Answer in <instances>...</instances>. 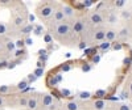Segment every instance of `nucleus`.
Returning a JSON list of instances; mask_svg holds the SVG:
<instances>
[{
	"label": "nucleus",
	"instance_id": "1",
	"mask_svg": "<svg viewBox=\"0 0 132 110\" xmlns=\"http://www.w3.org/2000/svg\"><path fill=\"white\" fill-rule=\"evenodd\" d=\"M71 36H73V28H71L70 21L54 24V38L66 42Z\"/></svg>",
	"mask_w": 132,
	"mask_h": 110
},
{
	"label": "nucleus",
	"instance_id": "2",
	"mask_svg": "<svg viewBox=\"0 0 132 110\" xmlns=\"http://www.w3.org/2000/svg\"><path fill=\"white\" fill-rule=\"evenodd\" d=\"M87 107L86 110H108L110 109V104L103 100V98H96L94 101H90L87 104Z\"/></svg>",
	"mask_w": 132,
	"mask_h": 110
},
{
	"label": "nucleus",
	"instance_id": "3",
	"mask_svg": "<svg viewBox=\"0 0 132 110\" xmlns=\"http://www.w3.org/2000/svg\"><path fill=\"white\" fill-rule=\"evenodd\" d=\"M71 28H73V33L74 34H82L86 31L87 26H86V20L83 18H74V21L71 23Z\"/></svg>",
	"mask_w": 132,
	"mask_h": 110
},
{
	"label": "nucleus",
	"instance_id": "4",
	"mask_svg": "<svg viewBox=\"0 0 132 110\" xmlns=\"http://www.w3.org/2000/svg\"><path fill=\"white\" fill-rule=\"evenodd\" d=\"M53 13H54V8H53V5H50V4H44L42 7H40V8L37 9V16H38L41 20H42V18H49V17H52Z\"/></svg>",
	"mask_w": 132,
	"mask_h": 110
},
{
	"label": "nucleus",
	"instance_id": "5",
	"mask_svg": "<svg viewBox=\"0 0 132 110\" xmlns=\"http://www.w3.org/2000/svg\"><path fill=\"white\" fill-rule=\"evenodd\" d=\"M104 21V16L99 12V10H93V12L89 13V23L93 25H102Z\"/></svg>",
	"mask_w": 132,
	"mask_h": 110
},
{
	"label": "nucleus",
	"instance_id": "6",
	"mask_svg": "<svg viewBox=\"0 0 132 110\" xmlns=\"http://www.w3.org/2000/svg\"><path fill=\"white\" fill-rule=\"evenodd\" d=\"M131 37H132V29H131V26H128V25H123L122 28L118 30V38L120 39V42L128 41Z\"/></svg>",
	"mask_w": 132,
	"mask_h": 110
},
{
	"label": "nucleus",
	"instance_id": "7",
	"mask_svg": "<svg viewBox=\"0 0 132 110\" xmlns=\"http://www.w3.org/2000/svg\"><path fill=\"white\" fill-rule=\"evenodd\" d=\"M93 39L96 42H103L106 41V29L102 26H98L94 31H93Z\"/></svg>",
	"mask_w": 132,
	"mask_h": 110
},
{
	"label": "nucleus",
	"instance_id": "8",
	"mask_svg": "<svg viewBox=\"0 0 132 110\" xmlns=\"http://www.w3.org/2000/svg\"><path fill=\"white\" fill-rule=\"evenodd\" d=\"M62 10H63V13L66 16V21H70V23H73V18L75 16V9L74 7H71L70 4H63L62 5Z\"/></svg>",
	"mask_w": 132,
	"mask_h": 110
},
{
	"label": "nucleus",
	"instance_id": "9",
	"mask_svg": "<svg viewBox=\"0 0 132 110\" xmlns=\"http://www.w3.org/2000/svg\"><path fill=\"white\" fill-rule=\"evenodd\" d=\"M52 17H53L54 24H58V23H63V21H66V16H65V13H63L62 8L54 9V13H53Z\"/></svg>",
	"mask_w": 132,
	"mask_h": 110
},
{
	"label": "nucleus",
	"instance_id": "10",
	"mask_svg": "<svg viewBox=\"0 0 132 110\" xmlns=\"http://www.w3.org/2000/svg\"><path fill=\"white\" fill-rule=\"evenodd\" d=\"M54 102V98L52 94L49 93H44L41 94V106L42 107H45V109H49V106Z\"/></svg>",
	"mask_w": 132,
	"mask_h": 110
},
{
	"label": "nucleus",
	"instance_id": "11",
	"mask_svg": "<svg viewBox=\"0 0 132 110\" xmlns=\"http://www.w3.org/2000/svg\"><path fill=\"white\" fill-rule=\"evenodd\" d=\"M116 38H118V30H115L114 28L106 29V41L112 43V42H115Z\"/></svg>",
	"mask_w": 132,
	"mask_h": 110
},
{
	"label": "nucleus",
	"instance_id": "12",
	"mask_svg": "<svg viewBox=\"0 0 132 110\" xmlns=\"http://www.w3.org/2000/svg\"><path fill=\"white\" fill-rule=\"evenodd\" d=\"M65 109L66 110H81L82 106L78 101L75 100H70V101H66L65 102Z\"/></svg>",
	"mask_w": 132,
	"mask_h": 110
},
{
	"label": "nucleus",
	"instance_id": "13",
	"mask_svg": "<svg viewBox=\"0 0 132 110\" xmlns=\"http://www.w3.org/2000/svg\"><path fill=\"white\" fill-rule=\"evenodd\" d=\"M38 106H40V104H38V98H37L36 96L28 97V106H27V107H28L29 110H37Z\"/></svg>",
	"mask_w": 132,
	"mask_h": 110
},
{
	"label": "nucleus",
	"instance_id": "14",
	"mask_svg": "<svg viewBox=\"0 0 132 110\" xmlns=\"http://www.w3.org/2000/svg\"><path fill=\"white\" fill-rule=\"evenodd\" d=\"M12 24H13V28L21 29V28L25 25V18H24L23 16L17 15V16H15V18H13V21H12Z\"/></svg>",
	"mask_w": 132,
	"mask_h": 110
},
{
	"label": "nucleus",
	"instance_id": "15",
	"mask_svg": "<svg viewBox=\"0 0 132 110\" xmlns=\"http://www.w3.org/2000/svg\"><path fill=\"white\" fill-rule=\"evenodd\" d=\"M111 46H112V43L108 42V41H103L102 43H99L98 49H99V51H101V55H102V54H106L110 49H111Z\"/></svg>",
	"mask_w": 132,
	"mask_h": 110
},
{
	"label": "nucleus",
	"instance_id": "16",
	"mask_svg": "<svg viewBox=\"0 0 132 110\" xmlns=\"http://www.w3.org/2000/svg\"><path fill=\"white\" fill-rule=\"evenodd\" d=\"M33 30H35V26H33L32 24H25L21 29H19V33H21V34H24L25 37H28L29 33H32Z\"/></svg>",
	"mask_w": 132,
	"mask_h": 110
},
{
	"label": "nucleus",
	"instance_id": "17",
	"mask_svg": "<svg viewBox=\"0 0 132 110\" xmlns=\"http://www.w3.org/2000/svg\"><path fill=\"white\" fill-rule=\"evenodd\" d=\"M4 47L8 52H15L16 50V42H12V41H7L4 43Z\"/></svg>",
	"mask_w": 132,
	"mask_h": 110
},
{
	"label": "nucleus",
	"instance_id": "18",
	"mask_svg": "<svg viewBox=\"0 0 132 110\" xmlns=\"http://www.w3.org/2000/svg\"><path fill=\"white\" fill-rule=\"evenodd\" d=\"M107 23H108L110 25H115V24L118 23V16H116V13L110 12L108 16H107Z\"/></svg>",
	"mask_w": 132,
	"mask_h": 110
},
{
	"label": "nucleus",
	"instance_id": "19",
	"mask_svg": "<svg viewBox=\"0 0 132 110\" xmlns=\"http://www.w3.org/2000/svg\"><path fill=\"white\" fill-rule=\"evenodd\" d=\"M78 97L81 98L82 101H89L90 98H91V93H90V92H85V91H82V92H78Z\"/></svg>",
	"mask_w": 132,
	"mask_h": 110
},
{
	"label": "nucleus",
	"instance_id": "20",
	"mask_svg": "<svg viewBox=\"0 0 132 110\" xmlns=\"http://www.w3.org/2000/svg\"><path fill=\"white\" fill-rule=\"evenodd\" d=\"M28 85H29L28 80H27V79H23V80H20V81H19V84H17V89H20V91H25L27 88H28Z\"/></svg>",
	"mask_w": 132,
	"mask_h": 110
},
{
	"label": "nucleus",
	"instance_id": "21",
	"mask_svg": "<svg viewBox=\"0 0 132 110\" xmlns=\"http://www.w3.org/2000/svg\"><path fill=\"white\" fill-rule=\"evenodd\" d=\"M61 71H63V72H69L71 68H73V63L71 62H66V63H63V64H61Z\"/></svg>",
	"mask_w": 132,
	"mask_h": 110
},
{
	"label": "nucleus",
	"instance_id": "22",
	"mask_svg": "<svg viewBox=\"0 0 132 110\" xmlns=\"http://www.w3.org/2000/svg\"><path fill=\"white\" fill-rule=\"evenodd\" d=\"M17 105L21 106V107H27V106H28V97L21 96L19 100H17Z\"/></svg>",
	"mask_w": 132,
	"mask_h": 110
},
{
	"label": "nucleus",
	"instance_id": "23",
	"mask_svg": "<svg viewBox=\"0 0 132 110\" xmlns=\"http://www.w3.org/2000/svg\"><path fill=\"white\" fill-rule=\"evenodd\" d=\"M25 54H27V51H25L24 49H16L15 52H13V55H15L16 59H21V57H23V55H25Z\"/></svg>",
	"mask_w": 132,
	"mask_h": 110
},
{
	"label": "nucleus",
	"instance_id": "24",
	"mask_svg": "<svg viewBox=\"0 0 132 110\" xmlns=\"http://www.w3.org/2000/svg\"><path fill=\"white\" fill-rule=\"evenodd\" d=\"M94 96H95L96 98H103V97L107 96V91H106V89H98V91H95Z\"/></svg>",
	"mask_w": 132,
	"mask_h": 110
},
{
	"label": "nucleus",
	"instance_id": "25",
	"mask_svg": "<svg viewBox=\"0 0 132 110\" xmlns=\"http://www.w3.org/2000/svg\"><path fill=\"white\" fill-rule=\"evenodd\" d=\"M120 16H122V18H124V20H131V18H132V12H131L129 9H127V10H122Z\"/></svg>",
	"mask_w": 132,
	"mask_h": 110
},
{
	"label": "nucleus",
	"instance_id": "26",
	"mask_svg": "<svg viewBox=\"0 0 132 110\" xmlns=\"http://www.w3.org/2000/svg\"><path fill=\"white\" fill-rule=\"evenodd\" d=\"M112 50L115 51H119V50H122L123 49V43L120 42V41H116V42H112V46H111Z\"/></svg>",
	"mask_w": 132,
	"mask_h": 110
},
{
	"label": "nucleus",
	"instance_id": "27",
	"mask_svg": "<svg viewBox=\"0 0 132 110\" xmlns=\"http://www.w3.org/2000/svg\"><path fill=\"white\" fill-rule=\"evenodd\" d=\"M81 70H82L83 72H90V71L93 70V65H91V63H87V62H85V63L82 64Z\"/></svg>",
	"mask_w": 132,
	"mask_h": 110
},
{
	"label": "nucleus",
	"instance_id": "28",
	"mask_svg": "<svg viewBox=\"0 0 132 110\" xmlns=\"http://www.w3.org/2000/svg\"><path fill=\"white\" fill-rule=\"evenodd\" d=\"M115 106H116L115 110H131V105L128 104H116Z\"/></svg>",
	"mask_w": 132,
	"mask_h": 110
},
{
	"label": "nucleus",
	"instance_id": "29",
	"mask_svg": "<svg viewBox=\"0 0 132 110\" xmlns=\"http://www.w3.org/2000/svg\"><path fill=\"white\" fill-rule=\"evenodd\" d=\"M44 42L45 43H52L53 42V34H50V33H45V34H44Z\"/></svg>",
	"mask_w": 132,
	"mask_h": 110
},
{
	"label": "nucleus",
	"instance_id": "30",
	"mask_svg": "<svg viewBox=\"0 0 132 110\" xmlns=\"http://www.w3.org/2000/svg\"><path fill=\"white\" fill-rule=\"evenodd\" d=\"M11 92V86L9 85H0V94H5Z\"/></svg>",
	"mask_w": 132,
	"mask_h": 110
},
{
	"label": "nucleus",
	"instance_id": "31",
	"mask_svg": "<svg viewBox=\"0 0 132 110\" xmlns=\"http://www.w3.org/2000/svg\"><path fill=\"white\" fill-rule=\"evenodd\" d=\"M5 34H7V26L3 23H0V37H4Z\"/></svg>",
	"mask_w": 132,
	"mask_h": 110
},
{
	"label": "nucleus",
	"instance_id": "32",
	"mask_svg": "<svg viewBox=\"0 0 132 110\" xmlns=\"http://www.w3.org/2000/svg\"><path fill=\"white\" fill-rule=\"evenodd\" d=\"M37 79H38V78H37V76H36L35 73H29V75H28V78H27V80H28V83H29V84H30V83H35Z\"/></svg>",
	"mask_w": 132,
	"mask_h": 110
},
{
	"label": "nucleus",
	"instance_id": "33",
	"mask_svg": "<svg viewBox=\"0 0 132 110\" xmlns=\"http://www.w3.org/2000/svg\"><path fill=\"white\" fill-rule=\"evenodd\" d=\"M8 65H9V62H8L7 59H3V60H0V70L8 68Z\"/></svg>",
	"mask_w": 132,
	"mask_h": 110
},
{
	"label": "nucleus",
	"instance_id": "34",
	"mask_svg": "<svg viewBox=\"0 0 132 110\" xmlns=\"http://www.w3.org/2000/svg\"><path fill=\"white\" fill-rule=\"evenodd\" d=\"M33 33H35L36 36H41V34H42V26H41V25H36Z\"/></svg>",
	"mask_w": 132,
	"mask_h": 110
},
{
	"label": "nucleus",
	"instance_id": "35",
	"mask_svg": "<svg viewBox=\"0 0 132 110\" xmlns=\"http://www.w3.org/2000/svg\"><path fill=\"white\" fill-rule=\"evenodd\" d=\"M87 47V42L85 41V39H81L79 42H78V49L79 50H85Z\"/></svg>",
	"mask_w": 132,
	"mask_h": 110
},
{
	"label": "nucleus",
	"instance_id": "36",
	"mask_svg": "<svg viewBox=\"0 0 132 110\" xmlns=\"http://www.w3.org/2000/svg\"><path fill=\"white\" fill-rule=\"evenodd\" d=\"M25 47V42L24 39H19L16 41V49H24Z\"/></svg>",
	"mask_w": 132,
	"mask_h": 110
},
{
	"label": "nucleus",
	"instance_id": "37",
	"mask_svg": "<svg viewBox=\"0 0 132 110\" xmlns=\"http://www.w3.org/2000/svg\"><path fill=\"white\" fill-rule=\"evenodd\" d=\"M60 109V102L58 101H54L50 106H49V110H58Z\"/></svg>",
	"mask_w": 132,
	"mask_h": 110
},
{
	"label": "nucleus",
	"instance_id": "38",
	"mask_svg": "<svg viewBox=\"0 0 132 110\" xmlns=\"http://www.w3.org/2000/svg\"><path fill=\"white\" fill-rule=\"evenodd\" d=\"M33 73H35L37 78H41V76L44 75V68H36L35 71H33Z\"/></svg>",
	"mask_w": 132,
	"mask_h": 110
},
{
	"label": "nucleus",
	"instance_id": "39",
	"mask_svg": "<svg viewBox=\"0 0 132 110\" xmlns=\"http://www.w3.org/2000/svg\"><path fill=\"white\" fill-rule=\"evenodd\" d=\"M24 42H25V46H32L33 45V39H32V37H25L24 38Z\"/></svg>",
	"mask_w": 132,
	"mask_h": 110
},
{
	"label": "nucleus",
	"instance_id": "40",
	"mask_svg": "<svg viewBox=\"0 0 132 110\" xmlns=\"http://www.w3.org/2000/svg\"><path fill=\"white\" fill-rule=\"evenodd\" d=\"M99 62H101V54L94 55V57H93V63H94V64H98Z\"/></svg>",
	"mask_w": 132,
	"mask_h": 110
},
{
	"label": "nucleus",
	"instance_id": "41",
	"mask_svg": "<svg viewBox=\"0 0 132 110\" xmlns=\"http://www.w3.org/2000/svg\"><path fill=\"white\" fill-rule=\"evenodd\" d=\"M61 96H62V97H70V96H71V92L68 91V89H62V91H61Z\"/></svg>",
	"mask_w": 132,
	"mask_h": 110
},
{
	"label": "nucleus",
	"instance_id": "42",
	"mask_svg": "<svg viewBox=\"0 0 132 110\" xmlns=\"http://www.w3.org/2000/svg\"><path fill=\"white\" fill-rule=\"evenodd\" d=\"M126 4V2L124 0H118V2H115L114 3V7H116V8H120V7H123Z\"/></svg>",
	"mask_w": 132,
	"mask_h": 110
},
{
	"label": "nucleus",
	"instance_id": "43",
	"mask_svg": "<svg viewBox=\"0 0 132 110\" xmlns=\"http://www.w3.org/2000/svg\"><path fill=\"white\" fill-rule=\"evenodd\" d=\"M38 55H40V57H42V55H48L46 49H41V50H38Z\"/></svg>",
	"mask_w": 132,
	"mask_h": 110
},
{
	"label": "nucleus",
	"instance_id": "44",
	"mask_svg": "<svg viewBox=\"0 0 132 110\" xmlns=\"http://www.w3.org/2000/svg\"><path fill=\"white\" fill-rule=\"evenodd\" d=\"M44 67H45V63H42L41 60H38L37 62V68H44Z\"/></svg>",
	"mask_w": 132,
	"mask_h": 110
},
{
	"label": "nucleus",
	"instance_id": "45",
	"mask_svg": "<svg viewBox=\"0 0 132 110\" xmlns=\"http://www.w3.org/2000/svg\"><path fill=\"white\" fill-rule=\"evenodd\" d=\"M4 104H5V101H4V96H2V94H0V107H2V106H4Z\"/></svg>",
	"mask_w": 132,
	"mask_h": 110
},
{
	"label": "nucleus",
	"instance_id": "46",
	"mask_svg": "<svg viewBox=\"0 0 132 110\" xmlns=\"http://www.w3.org/2000/svg\"><path fill=\"white\" fill-rule=\"evenodd\" d=\"M0 4L2 5H8V4H11V2L9 0H0Z\"/></svg>",
	"mask_w": 132,
	"mask_h": 110
},
{
	"label": "nucleus",
	"instance_id": "47",
	"mask_svg": "<svg viewBox=\"0 0 132 110\" xmlns=\"http://www.w3.org/2000/svg\"><path fill=\"white\" fill-rule=\"evenodd\" d=\"M28 20H29V23H33V21H35V16L29 15V16H28Z\"/></svg>",
	"mask_w": 132,
	"mask_h": 110
},
{
	"label": "nucleus",
	"instance_id": "48",
	"mask_svg": "<svg viewBox=\"0 0 132 110\" xmlns=\"http://www.w3.org/2000/svg\"><path fill=\"white\" fill-rule=\"evenodd\" d=\"M128 89H129V93L132 94V81H131V83L128 84Z\"/></svg>",
	"mask_w": 132,
	"mask_h": 110
},
{
	"label": "nucleus",
	"instance_id": "49",
	"mask_svg": "<svg viewBox=\"0 0 132 110\" xmlns=\"http://www.w3.org/2000/svg\"><path fill=\"white\" fill-rule=\"evenodd\" d=\"M65 57H66V58H68V59H69V58L71 57V52H66V54H65Z\"/></svg>",
	"mask_w": 132,
	"mask_h": 110
},
{
	"label": "nucleus",
	"instance_id": "50",
	"mask_svg": "<svg viewBox=\"0 0 132 110\" xmlns=\"http://www.w3.org/2000/svg\"><path fill=\"white\" fill-rule=\"evenodd\" d=\"M3 47H4V43H2V42H0V52H2V50H3Z\"/></svg>",
	"mask_w": 132,
	"mask_h": 110
},
{
	"label": "nucleus",
	"instance_id": "51",
	"mask_svg": "<svg viewBox=\"0 0 132 110\" xmlns=\"http://www.w3.org/2000/svg\"><path fill=\"white\" fill-rule=\"evenodd\" d=\"M131 110H132V105H131Z\"/></svg>",
	"mask_w": 132,
	"mask_h": 110
}]
</instances>
